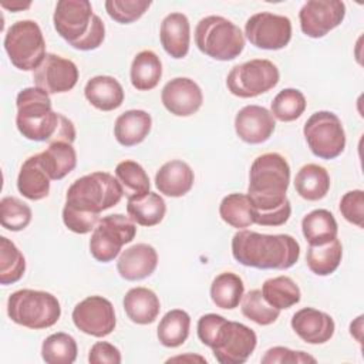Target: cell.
Masks as SVG:
<instances>
[{"label":"cell","instance_id":"cell-1","mask_svg":"<svg viewBox=\"0 0 364 364\" xmlns=\"http://www.w3.org/2000/svg\"><path fill=\"white\" fill-rule=\"evenodd\" d=\"M290 183V166L277 152L259 155L250 165L247 196L253 206V219L260 226H282L291 213L286 196Z\"/></svg>","mask_w":364,"mask_h":364},{"label":"cell","instance_id":"cell-2","mask_svg":"<svg viewBox=\"0 0 364 364\" xmlns=\"http://www.w3.org/2000/svg\"><path fill=\"white\" fill-rule=\"evenodd\" d=\"M124 196L118 179L108 172H92L75 179L65 195L63 222L74 233L94 230L100 213L115 206Z\"/></svg>","mask_w":364,"mask_h":364},{"label":"cell","instance_id":"cell-3","mask_svg":"<svg viewBox=\"0 0 364 364\" xmlns=\"http://www.w3.org/2000/svg\"><path fill=\"white\" fill-rule=\"evenodd\" d=\"M16 125L18 132L37 142L64 141L73 144L75 139L74 124L60 112L53 111L50 94L38 87H27L17 94Z\"/></svg>","mask_w":364,"mask_h":364},{"label":"cell","instance_id":"cell-4","mask_svg":"<svg viewBox=\"0 0 364 364\" xmlns=\"http://www.w3.org/2000/svg\"><path fill=\"white\" fill-rule=\"evenodd\" d=\"M232 255L243 266L286 270L300 257V245L290 235H266L242 229L232 237Z\"/></svg>","mask_w":364,"mask_h":364},{"label":"cell","instance_id":"cell-5","mask_svg":"<svg viewBox=\"0 0 364 364\" xmlns=\"http://www.w3.org/2000/svg\"><path fill=\"white\" fill-rule=\"evenodd\" d=\"M196 330L199 340L212 348L220 364H243L257 344V336L250 327L216 313L203 314Z\"/></svg>","mask_w":364,"mask_h":364},{"label":"cell","instance_id":"cell-6","mask_svg":"<svg viewBox=\"0 0 364 364\" xmlns=\"http://www.w3.org/2000/svg\"><path fill=\"white\" fill-rule=\"evenodd\" d=\"M53 23L60 37L81 51L98 48L105 38V26L88 0L57 1Z\"/></svg>","mask_w":364,"mask_h":364},{"label":"cell","instance_id":"cell-7","mask_svg":"<svg viewBox=\"0 0 364 364\" xmlns=\"http://www.w3.org/2000/svg\"><path fill=\"white\" fill-rule=\"evenodd\" d=\"M7 314L18 326L41 330L54 326L61 316L57 297L48 291L21 289L10 294Z\"/></svg>","mask_w":364,"mask_h":364},{"label":"cell","instance_id":"cell-8","mask_svg":"<svg viewBox=\"0 0 364 364\" xmlns=\"http://www.w3.org/2000/svg\"><path fill=\"white\" fill-rule=\"evenodd\" d=\"M195 44L208 57L218 61L235 60L245 48L242 30L222 16H208L195 28Z\"/></svg>","mask_w":364,"mask_h":364},{"label":"cell","instance_id":"cell-9","mask_svg":"<svg viewBox=\"0 0 364 364\" xmlns=\"http://www.w3.org/2000/svg\"><path fill=\"white\" fill-rule=\"evenodd\" d=\"M4 50L11 64L21 71H34L46 58V40L34 20L13 23L4 36Z\"/></svg>","mask_w":364,"mask_h":364},{"label":"cell","instance_id":"cell-10","mask_svg":"<svg viewBox=\"0 0 364 364\" xmlns=\"http://www.w3.org/2000/svg\"><path fill=\"white\" fill-rule=\"evenodd\" d=\"M136 235L135 222L131 218L114 213L101 218L90 239V252L101 263L112 262L124 245L132 242Z\"/></svg>","mask_w":364,"mask_h":364},{"label":"cell","instance_id":"cell-11","mask_svg":"<svg viewBox=\"0 0 364 364\" xmlns=\"http://www.w3.org/2000/svg\"><path fill=\"white\" fill-rule=\"evenodd\" d=\"M306 142L313 155L321 159H334L346 148V132L340 118L331 111H317L303 127Z\"/></svg>","mask_w":364,"mask_h":364},{"label":"cell","instance_id":"cell-12","mask_svg":"<svg viewBox=\"0 0 364 364\" xmlns=\"http://www.w3.org/2000/svg\"><path fill=\"white\" fill-rule=\"evenodd\" d=\"M280 73L274 63L264 58H255L235 65L228 77V90L239 98H253L274 88Z\"/></svg>","mask_w":364,"mask_h":364},{"label":"cell","instance_id":"cell-13","mask_svg":"<svg viewBox=\"0 0 364 364\" xmlns=\"http://www.w3.org/2000/svg\"><path fill=\"white\" fill-rule=\"evenodd\" d=\"M246 38L262 50H282L291 40V21L286 16L260 11L245 24Z\"/></svg>","mask_w":364,"mask_h":364},{"label":"cell","instance_id":"cell-14","mask_svg":"<svg viewBox=\"0 0 364 364\" xmlns=\"http://www.w3.org/2000/svg\"><path fill=\"white\" fill-rule=\"evenodd\" d=\"M74 326L92 337H105L117 326L112 303L102 296H88L75 304L71 314Z\"/></svg>","mask_w":364,"mask_h":364},{"label":"cell","instance_id":"cell-15","mask_svg":"<svg viewBox=\"0 0 364 364\" xmlns=\"http://www.w3.org/2000/svg\"><path fill=\"white\" fill-rule=\"evenodd\" d=\"M346 17V4L340 0H309L299 11L300 28L311 38H321L338 27Z\"/></svg>","mask_w":364,"mask_h":364},{"label":"cell","instance_id":"cell-16","mask_svg":"<svg viewBox=\"0 0 364 364\" xmlns=\"http://www.w3.org/2000/svg\"><path fill=\"white\" fill-rule=\"evenodd\" d=\"M33 81L36 87L48 94L68 92L78 81V68L71 60L48 53L34 70Z\"/></svg>","mask_w":364,"mask_h":364},{"label":"cell","instance_id":"cell-17","mask_svg":"<svg viewBox=\"0 0 364 364\" xmlns=\"http://www.w3.org/2000/svg\"><path fill=\"white\" fill-rule=\"evenodd\" d=\"M164 107L176 117H189L199 111L203 102L200 87L188 77H176L168 81L161 92Z\"/></svg>","mask_w":364,"mask_h":364},{"label":"cell","instance_id":"cell-18","mask_svg":"<svg viewBox=\"0 0 364 364\" xmlns=\"http://www.w3.org/2000/svg\"><path fill=\"white\" fill-rule=\"evenodd\" d=\"M276 121L273 114L260 105H246L235 117L237 136L252 145L266 142L274 132Z\"/></svg>","mask_w":364,"mask_h":364},{"label":"cell","instance_id":"cell-19","mask_svg":"<svg viewBox=\"0 0 364 364\" xmlns=\"http://www.w3.org/2000/svg\"><path fill=\"white\" fill-rule=\"evenodd\" d=\"M290 324L293 331L309 344L327 343L336 330L333 317L313 307H304L296 311Z\"/></svg>","mask_w":364,"mask_h":364},{"label":"cell","instance_id":"cell-20","mask_svg":"<svg viewBox=\"0 0 364 364\" xmlns=\"http://www.w3.org/2000/svg\"><path fill=\"white\" fill-rule=\"evenodd\" d=\"M158 266V253L148 243H136L125 249L117 262L119 276L129 282H136L151 276Z\"/></svg>","mask_w":364,"mask_h":364},{"label":"cell","instance_id":"cell-21","mask_svg":"<svg viewBox=\"0 0 364 364\" xmlns=\"http://www.w3.org/2000/svg\"><path fill=\"white\" fill-rule=\"evenodd\" d=\"M159 38L164 50L172 58H183L189 51L191 26L183 13H169L161 23Z\"/></svg>","mask_w":364,"mask_h":364},{"label":"cell","instance_id":"cell-22","mask_svg":"<svg viewBox=\"0 0 364 364\" xmlns=\"http://www.w3.org/2000/svg\"><path fill=\"white\" fill-rule=\"evenodd\" d=\"M195 181L192 168L181 161L172 159L165 162L155 175V185L161 193L171 198H181L186 195Z\"/></svg>","mask_w":364,"mask_h":364},{"label":"cell","instance_id":"cell-23","mask_svg":"<svg viewBox=\"0 0 364 364\" xmlns=\"http://www.w3.org/2000/svg\"><path fill=\"white\" fill-rule=\"evenodd\" d=\"M87 101L100 111H114L124 102V88L111 75H95L84 87Z\"/></svg>","mask_w":364,"mask_h":364},{"label":"cell","instance_id":"cell-24","mask_svg":"<svg viewBox=\"0 0 364 364\" xmlns=\"http://www.w3.org/2000/svg\"><path fill=\"white\" fill-rule=\"evenodd\" d=\"M122 303L128 318L136 324L154 323L161 310V303L155 291L142 286L129 289Z\"/></svg>","mask_w":364,"mask_h":364},{"label":"cell","instance_id":"cell-25","mask_svg":"<svg viewBox=\"0 0 364 364\" xmlns=\"http://www.w3.org/2000/svg\"><path fill=\"white\" fill-rule=\"evenodd\" d=\"M50 176L40 164L38 154L28 156L18 172L17 189L30 200H41L50 193Z\"/></svg>","mask_w":364,"mask_h":364},{"label":"cell","instance_id":"cell-26","mask_svg":"<svg viewBox=\"0 0 364 364\" xmlns=\"http://www.w3.org/2000/svg\"><path fill=\"white\" fill-rule=\"evenodd\" d=\"M152 128V118L144 109H129L122 112L114 125V135L122 146L141 144Z\"/></svg>","mask_w":364,"mask_h":364},{"label":"cell","instance_id":"cell-27","mask_svg":"<svg viewBox=\"0 0 364 364\" xmlns=\"http://www.w3.org/2000/svg\"><path fill=\"white\" fill-rule=\"evenodd\" d=\"M38 159L51 181L67 176L77 165V154L70 142L57 141L38 154Z\"/></svg>","mask_w":364,"mask_h":364},{"label":"cell","instance_id":"cell-28","mask_svg":"<svg viewBox=\"0 0 364 364\" xmlns=\"http://www.w3.org/2000/svg\"><path fill=\"white\" fill-rule=\"evenodd\" d=\"M166 212L164 198L156 192H146L142 195L129 196L127 200V213L141 226H155L162 222Z\"/></svg>","mask_w":364,"mask_h":364},{"label":"cell","instance_id":"cell-29","mask_svg":"<svg viewBox=\"0 0 364 364\" xmlns=\"http://www.w3.org/2000/svg\"><path fill=\"white\" fill-rule=\"evenodd\" d=\"M294 189L306 200H320L330 189V175L321 165L306 164L296 173Z\"/></svg>","mask_w":364,"mask_h":364},{"label":"cell","instance_id":"cell-30","mask_svg":"<svg viewBox=\"0 0 364 364\" xmlns=\"http://www.w3.org/2000/svg\"><path fill=\"white\" fill-rule=\"evenodd\" d=\"M301 232L309 246H318L337 237L338 225L327 209H314L301 220Z\"/></svg>","mask_w":364,"mask_h":364},{"label":"cell","instance_id":"cell-31","mask_svg":"<svg viewBox=\"0 0 364 364\" xmlns=\"http://www.w3.org/2000/svg\"><path fill=\"white\" fill-rule=\"evenodd\" d=\"M162 77L161 58L151 50L139 51L131 64L129 78L138 91H149L158 85Z\"/></svg>","mask_w":364,"mask_h":364},{"label":"cell","instance_id":"cell-32","mask_svg":"<svg viewBox=\"0 0 364 364\" xmlns=\"http://www.w3.org/2000/svg\"><path fill=\"white\" fill-rule=\"evenodd\" d=\"M189 314L182 309H173L165 313V316L161 318L156 328V336L162 346L175 348L186 341L189 336Z\"/></svg>","mask_w":364,"mask_h":364},{"label":"cell","instance_id":"cell-33","mask_svg":"<svg viewBox=\"0 0 364 364\" xmlns=\"http://www.w3.org/2000/svg\"><path fill=\"white\" fill-rule=\"evenodd\" d=\"M243 280L239 277V274L232 272H223L218 274L210 284V299L219 309H236L243 297Z\"/></svg>","mask_w":364,"mask_h":364},{"label":"cell","instance_id":"cell-34","mask_svg":"<svg viewBox=\"0 0 364 364\" xmlns=\"http://www.w3.org/2000/svg\"><path fill=\"white\" fill-rule=\"evenodd\" d=\"M343 257L341 242L336 237L318 246H309L306 253L307 267L317 276H328L337 270Z\"/></svg>","mask_w":364,"mask_h":364},{"label":"cell","instance_id":"cell-35","mask_svg":"<svg viewBox=\"0 0 364 364\" xmlns=\"http://www.w3.org/2000/svg\"><path fill=\"white\" fill-rule=\"evenodd\" d=\"M264 300L277 310L290 309L301 299L300 287L289 276H277L267 279L262 286Z\"/></svg>","mask_w":364,"mask_h":364},{"label":"cell","instance_id":"cell-36","mask_svg":"<svg viewBox=\"0 0 364 364\" xmlns=\"http://www.w3.org/2000/svg\"><path fill=\"white\" fill-rule=\"evenodd\" d=\"M219 215L225 223L236 229L255 225L253 206L249 196L245 193H229L225 196L219 205Z\"/></svg>","mask_w":364,"mask_h":364},{"label":"cell","instance_id":"cell-37","mask_svg":"<svg viewBox=\"0 0 364 364\" xmlns=\"http://www.w3.org/2000/svg\"><path fill=\"white\" fill-rule=\"evenodd\" d=\"M77 353L75 338L63 331L48 336L41 344V357L47 364H73Z\"/></svg>","mask_w":364,"mask_h":364},{"label":"cell","instance_id":"cell-38","mask_svg":"<svg viewBox=\"0 0 364 364\" xmlns=\"http://www.w3.org/2000/svg\"><path fill=\"white\" fill-rule=\"evenodd\" d=\"M26 272V259L18 247L6 236L0 237V283L13 284Z\"/></svg>","mask_w":364,"mask_h":364},{"label":"cell","instance_id":"cell-39","mask_svg":"<svg viewBox=\"0 0 364 364\" xmlns=\"http://www.w3.org/2000/svg\"><path fill=\"white\" fill-rule=\"evenodd\" d=\"M115 178L122 186L127 198L149 192V176L145 169L135 161L125 159L115 166Z\"/></svg>","mask_w":364,"mask_h":364},{"label":"cell","instance_id":"cell-40","mask_svg":"<svg viewBox=\"0 0 364 364\" xmlns=\"http://www.w3.org/2000/svg\"><path fill=\"white\" fill-rule=\"evenodd\" d=\"M240 310L246 318L255 321L259 326H269L274 323L280 316V310L270 306L259 289H253L243 294L240 300Z\"/></svg>","mask_w":364,"mask_h":364},{"label":"cell","instance_id":"cell-41","mask_svg":"<svg viewBox=\"0 0 364 364\" xmlns=\"http://www.w3.org/2000/svg\"><path fill=\"white\" fill-rule=\"evenodd\" d=\"M306 97L300 90L284 88L272 101V114L282 122L297 119L306 109Z\"/></svg>","mask_w":364,"mask_h":364},{"label":"cell","instance_id":"cell-42","mask_svg":"<svg viewBox=\"0 0 364 364\" xmlns=\"http://www.w3.org/2000/svg\"><path fill=\"white\" fill-rule=\"evenodd\" d=\"M33 212L27 203L14 198L4 196L0 200V223L4 229L18 232L26 229L31 222Z\"/></svg>","mask_w":364,"mask_h":364},{"label":"cell","instance_id":"cell-43","mask_svg":"<svg viewBox=\"0 0 364 364\" xmlns=\"http://www.w3.org/2000/svg\"><path fill=\"white\" fill-rule=\"evenodd\" d=\"M148 0H107L105 10L108 16L121 24L136 21L149 9Z\"/></svg>","mask_w":364,"mask_h":364},{"label":"cell","instance_id":"cell-44","mask_svg":"<svg viewBox=\"0 0 364 364\" xmlns=\"http://www.w3.org/2000/svg\"><path fill=\"white\" fill-rule=\"evenodd\" d=\"M340 212L347 222H350L358 228H363L364 192L361 189H354V191L346 192L340 200Z\"/></svg>","mask_w":364,"mask_h":364},{"label":"cell","instance_id":"cell-45","mask_svg":"<svg viewBox=\"0 0 364 364\" xmlns=\"http://www.w3.org/2000/svg\"><path fill=\"white\" fill-rule=\"evenodd\" d=\"M263 364H303V363H316V358L304 351L290 350L287 347L276 346L269 348L264 355L260 358Z\"/></svg>","mask_w":364,"mask_h":364},{"label":"cell","instance_id":"cell-46","mask_svg":"<svg viewBox=\"0 0 364 364\" xmlns=\"http://www.w3.org/2000/svg\"><path fill=\"white\" fill-rule=\"evenodd\" d=\"M121 360L119 350L108 341H97L90 348V364H119Z\"/></svg>","mask_w":364,"mask_h":364},{"label":"cell","instance_id":"cell-47","mask_svg":"<svg viewBox=\"0 0 364 364\" xmlns=\"http://www.w3.org/2000/svg\"><path fill=\"white\" fill-rule=\"evenodd\" d=\"M31 6V1H11V3H1V7L7 9V10H11V11H20V10H24V9H28Z\"/></svg>","mask_w":364,"mask_h":364},{"label":"cell","instance_id":"cell-48","mask_svg":"<svg viewBox=\"0 0 364 364\" xmlns=\"http://www.w3.org/2000/svg\"><path fill=\"white\" fill-rule=\"evenodd\" d=\"M183 358H186V357H175V358H169L168 361H176V360H183ZM189 360L191 358H193V360H198V361H202V363H206V360L203 358V357H199V355H193V357H188Z\"/></svg>","mask_w":364,"mask_h":364}]
</instances>
